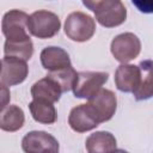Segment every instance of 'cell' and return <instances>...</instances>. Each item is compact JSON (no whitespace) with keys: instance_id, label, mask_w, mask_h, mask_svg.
Masks as SVG:
<instances>
[{"instance_id":"6da1fadb","label":"cell","mask_w":153,"mask_h":153,"mask_svg":"<svg viewBox=\"0 0 153 153\" xmlns=\"http://www.w3.org/2000/svg\"><path fill=\"white\" fill-rule=\"evenodd\" d=\"M96 32L94 19L80 11L68 14L65 22V33L74 42H86Z\"/></svg>"},{"instance_id":"7a4b0ae2","label":"cell","mask_w":153,"mask_h":153,"mask_svg":"<svg viewBox=\"0 0 153 153\" xmlns=\"http://www.w3.org/2000/svg\"><path fill=\"white\" fill-rule=\"evenodd\" d=\"M60 27L61 22L54 12L39 10L29 16V32L37 38H51L60 31Z\"/></svg>"},{"instance_id":"3957f363","label":"cell","mask_w":153,"mask_h":153,"mask_svg":"<svg viewBox=\"0 0 153 153\" xmlns=\"http://www.w3.org/2000/svg\"><path fill=\"white\" fill-rule=\"evenodd\" d=\"M111 54L121 63H128L137 57L141 51V42L133 32H123L111 41Z\"/></svg>"},{"instance_id":"277c9868","label":"cell","mask_w":153,"mask_h":153,"mask_svg":"<svg viewBox=\"0 0 153 153\" xmlns=\"http://www.w3.org/2000/svg\"><path fill=\"white\" fill-rule=\"evenodd\" d=\"M109 74L105 72H79L73 85V93L76 98H90L97 93L108 81Z\"/></svg>"},{"instance_id":"5b68a950","label":"cell","mask_w":153,"mask_h":153,"mask_svg":"<svg viewBox=\"0 0 153 153\" xmlns=\"http://www.w3.org/2000/svg\"><path fill=\"white\" fill-rule=\"evenodd\" d=\"M96 20L104 27H115L126 22L127 10L121 0H106L94 11Z\"/></svg>"},{"instance_id":"8992f818","label":"cell","mask_w":153,"mask_h":153,"mask_svg":"<svg viewBox=\"0 0 153 153\" xmlns=\"http://www.w3.org/2000/svg\"><path fill=\"white\" fill-rule=\"evenodd\" d=\"M29 16L19 10H11L4 14L1 29L2 33L8 41L29 38L27 35Z\"/></svg>"},{"instance_id":"52a82bcc","label":"cell","mask_w":153,"mask_h":153,"mask_svg":"<svg viewBox=\"0 0 153 153\" xmlns=\"http://www.w3.org/2000/svg\"><path fill=\"white\" fill-rule=\"evenodd\" d=\"M22 148L26 153H57L59 142L47 131L33 130L23 137Z\"/></svg>"},{"instance_id":"ba28073f","label":"cell","mask_w":153,"mask_h":153,"mask_svg":"<svg viewBox=\"0 0 153 153\" xmlns=\"http://www.w3.org/2000/svg\"><path fill=\"white\" fill-rule=\"evenodd\" d=\"M99 123L100 121L97 114L94 112V110L91 108L88 103L80 104L73 108L68 116V124L76 133H85V131L92 130L97 128Z\"/></svg>"},{"instance_id":"9c48e42d","label":"cell","mask_w":153,"mask_h":153,"mask_svg":"<svg viewBox=\"0 0 153 153\" xmlns=\"http://www.w3.org/2000/svg\"><path fill=\"white\" fill-rule=\"evenodd\" d=\"M29 73V67L26 61L6 56L1 60V84L6 86H14L23 82Z\"/></svg>"},{"instance_id":"30bf717a","label":"cell","mask_w":153,"mask_h":153,"mask_svg":"<svg viewBox=\"0 0 153 153\" xmlns=\"http://www.w3.org/2000/svg\"><path fill=\"white\" fill-rule=\"evenodd\" d=\"M88 104L97 114L100 123L112 118L117 108L116 94L111 90L100 88L97 93L88 98Z\"/></svg>"},{"instance_id":"8fae6325","label":"cell","mask_w":153,"mask_h":153,"mask_svg":"<svg viewBox=\"0 0 153 153\" xmlns=\"http://www.w3.org/2000/svg\"><path fill=\"white\" fill-rule=\"evenodd\" d=\"M141 80V69L139 66L121 63L115 72V84L116 87L122 92H131L139 87Z\"/></svg>"},{"instance_id":"7c38bea8","label":"cell","mask_w":153,"mask_h":153,"mask_svg":"<svg viewBox=\"0 0 153 153\" xmlns=\"http://www.w3.org/2000/svg\"><path fill=\"white\" fill-rule=\"evenodd\" d=\"M41 63L44 69L53 72L72 66L69 55L60 47H47L41 51Z\"/></svg>"},{"instance_id":"4fadbf2b","label":"cell","mask_w":153,"mask_h":153,"mask_svg":"<svg viewBox=\"0 0 153 153\" xmlns=\"http://www.w3.org/2000/svg\"><path fill=\"white\" fill-rule=\"evenodd\" d=\"M61 93H62V90L59 86V84L48 75L45 78L36 81L31 87L32 98L45 99L51 103L57 102L61 97Z\"/></svg>"},{"instance_id":"5bb4252c","label":"cell","mask_w":153,"mask_h":153,"mask_svg":"<svg viewBox=\"0 0 153 153\" xmlns=\"http://www.w3.org/2000/svg\"><path fill=\"white\" fill-rule=\"evenodd\" d=\"M32 118L42 124H53L56 122L57 114L51 102L39 98H33L29 104Z\"/></svg>"},{"instance_id":"9a60e30c","label":"cell","mask_w":153,"mask_h":153,"mask_svg":"<svg viewBox=\"0 0 153 153\" xmlns=\"http://www.w3.org/2000/svg\"><path fill=\"white\" fill-rule=\"evenodd\" d=\"M139 67L141 69V80L133 94L136 100H146L153 97V60H143Z\"/></svg>"},{"instance_id":"2e32d148","label":"cell","mask_w":153,"mask_h":153,"mask_svg":"<svg viewBox=\"0 0 153 153\" xmlns=\"http://www.w3.org/2000/svg\"><path fill=\"white\" fill-rule=\"evenodd\" d=\"M85 147L90 153L112 152L116 149V139L109 131H96L86 139Z\"/></svg>"},{"instance_id":"e0dca14e","label":"cell","mask_w":153,"mask_h":153,"mask_svg":"<svg viewBox=\"0 0 153 153\" xmlns=\"http://www.w3.org/2000/svg\"><path fill=\"white\" fill-rule=\"evenodd\" d=\"M25 116L22 108L17 105H7L1 109L0 128L5 131H17L24 126Z\"/></svg>"},{"instance_id":"ac0fdd59","label":"cell","mask_w":153,"mask_h":153,"mask_svg":"<svg viewBox=\"0 0 153 153\" xmlns=\"http://www.w3.org/2000/svg\"><path fill=\"white\" fill-rule=\"evenodd\" d=\"M4 53L6 56H13L27 61L31 59L33 54L32 41L30 39V37L24 39H16V41L6 39L4 45Z\"/></svg>"},{"instance_id":"d6986e66","label":"cell","mask_w":153,"mask_h":153,"mask_svg":"<svg viewBox=\"0 0 153 153\" xmlns=\"http://www.w3.org/2000/svg\"><path fill=\"white\" fill-rule=\"evenodd\" d=\"M76 74L78 73L75 72V69L72 66H69V67H65L57 71L49 72L48 76H50L53 80H55L59 84L62 92H67L73 88V85L76 79Z\"/></svg>"},{"instance_id":"ffe728a7","label":"cell","mask_w":153,"mask_h":153,"mask_svg":"<svg viewBox=\"0 0 153 153\" xmlns=\"http://www.w3.org/2000/svg\"><path fill=\"white\" fill-rule=\"evenodd\" d=\"M133 5L142 13H153V0H131Z\"/></svg>"},{"instance_id":"44dd1931","label":"cell","mask_w":153,"mask_h":153,"mask_svg":"<svg viewBox=\"0 0 153 153\" xmlns=\"http://www.w3.org/2000/svg\"><path fill=\"white\" fill-rule=\"evenodd\" d=\"M106 0H82V4L86 8H88L90 11H94L100 4H103Z\"/></svg>"}]
</instances>
